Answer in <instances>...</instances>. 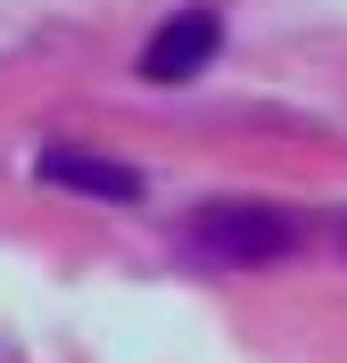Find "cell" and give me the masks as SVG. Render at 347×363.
I'll use <instances>...</instances> for the list:
<instances>
[{"mask_svg":"<svg viewBox=\"0 0 347 363\" xmlns=\"http://www.w3.org/2000/svg\"><path fill=\"white\" fill-rule=\"evenodd\" d=\"M190 248L207 264H231V272H256V264H281L298 248V215L273 199H207L190 215Z\"/></svg>","mask_w":347,"mask_h":363,"instance_id":"6da1fadb","label":"cell"},{"mask_svg":"<svg viewBox=\"0 0 347 363\" xmlns=\"http://www.w3.org/2000/svg\"><path fill=\"white\" fill-rule=\"evenodd\" d=\"M215 50H224V17H215L207 0L199 9H174L149 33V50H141V83H190V74H207Z\"/></svg>","mask_w":347,"mask_h":363,"instance_id":"7a4b0ae2","label":"cell"},{"mask_svg":"<svg viewBox=\"0 0 347 363\" xmlns=\"http://www.w3.org/2000/svg\"><path fill=\"white\" fill-rule=\"evenodd\" d=\"M33 182H50V190H75V199H99V206H133L141 199V174L124 157H92V149H42L33 157Z\"/></svg>","mask_w":347,"mask_h":363,"instance_id":"3957f363","label":"cell"},{"mask_svg":"<svg viewBox=\"0 0 347 363\" xmlns=\"http://www.w3.org/2000/svg\"><path fill=\"white\" fill-rule=\"evenodd\" d=\"M339 248H347V223H339Z\"/></svg>","mask_w":347,"mask_h":363,"instance_id":"277c9868","label":"cell"}]
</instances>
